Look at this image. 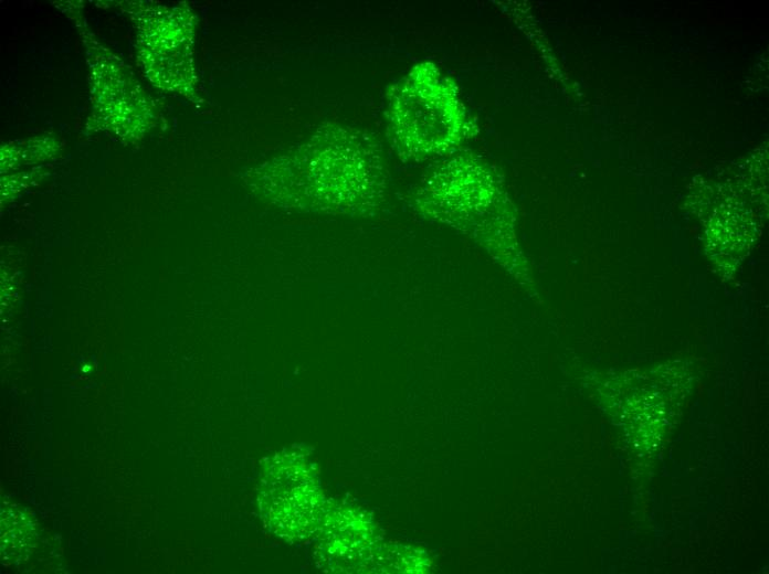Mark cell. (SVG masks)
I'll return each mask as SVG.
<instances>
[{
	"instance_id": "obj_2",
	"label": "cell",
	"mask_w": 769,
	"mask_h": 574,
	"mask_svg": "<svg viewBox=\"0 0 769 574\" xmlns=\"http://www.w3.org/2000/svg\"><path fill=\"white\" fill-rule=\"evenodd\" d=\"M386 117L392 146L408 159L426 158L456 145L466 123L452 83L429 63L417 65L392 87Z\"/></svg>"
},
{
	"instance_id": "obj_1",
	"label": "cell",
	"mask_w": 769,
	"mask_h": 574,
	"mask_svg": "<svg viewBox=\"0 0 769 574\" xmlns=\"http://www.w3.org/2000/svg\"><path fill=\"white\" fill-rule=\"evenodd\" d=\"M256 190L295 211L338 214L375 205L383 170L375 140L354 127L323 124L307 139L253 170Z\"/></svg>"
},
{
	"instance_id": "obj_3",
	"label": "cell",
	"mask_w": 769,
	"mask_h": 574,
	"mask_svg": "<svg viewBox=\"0 0 769 574\" xmlns=\"http://www.w3.org/2000/svg\"><path fill=\"white\" fill-rule=\"evenodd\" d=\"M280 477L271 472L268 486L264 489V502L271 501L267 509L273 528L281 534L291 536L308 535L317 524L319 496L317 485L309 470L301 460L277 469Z\"/></svg>"
}]
</instances>
